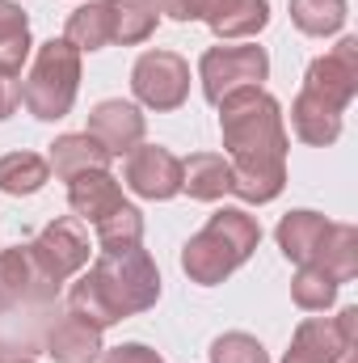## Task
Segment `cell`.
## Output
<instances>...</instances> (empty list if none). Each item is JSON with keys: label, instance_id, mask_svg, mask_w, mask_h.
<instances>
[{"label": "cell", "instance_id": "obj_1", "mask_svg": "<svg viewBox=\"0 0 358 363\" xmlns=\"http://www.w3.org/2000/svg\"><path fill=\"white\" fill-rule=\"evenodd\" d=\"M219 135L232 165V194L270 203L287 186V127L282 106L266 89H236L219 101Z\"/></svg>", "mask_w": 358, "mask_h": 363}, {"label": "cell", "instance_id": "obj_2", "mask_svg": "<svg viewBox=\"0 0 358 363\" xmlns=\"http://www.w3.org/2000/svg\"><path fill=\"white\" fill-rule=\"evenodd\" d=\"M156 300H161V271L144 245L97 254L89 271L68 287V313L93 321L97 330L139 317Z\"/></svg>", "mask_w": 358, "mask_h": 363}, {"label": "cell", "instance_id": "obj_3", "mask_svg": "<svg viewBox=\"0 0 358 363\" xmlns=\"http://www.w3.org/2000/svg\"><path fill=\"white\" fill-rule=\"evenodd\" d=\"M262 245V224L245 211V207H219L207 228H198L185 250H181V271L190 274V283L198 287H215L232 271H241L253 250Z\"/></svg>", "mask_w": 358, "mask_h": 363}, {"label": "cell", "instance_id": "obj_4", "mask_svg": "<svg viewBox=\"0 0 358 363\" xmlns=\"http://www.w3.org/2000/svg\"><path fill=\"white\" fill-rule=\"evenodd\" d=\"M76 93H81V51L68 38L42 43L34 64H30V77L21 85L25 110L42 123H59V118L72 114Z\"/></svg>", "mask_w": 358, "mask_h": 363}, {"label": "cell", "instance_id": "obj_5", "mask_svg": "<svg viewBox=\"0 0 358 363\" xmlns=\"http://www.w3.org/2000/svg\"><path fill=\"white\" fill-rule=\"evenodd\" d=\"M30 267H34V300H51L72 274L89 267V228L76 216H59L51 220L34 241H25Z\"/></svg>", "mask_w": 358, "mask_h": 363}, {"label": "cell", "instance_id": "obj_6", "mask_svg": "<svg viewBox=\"0 0 358 363\" xmlns=\"http://www.w3.org/2000/svg\"><path fill=\"white\" fill-rule=\"evenodd\" d=\"M270 77V55L266 47L241 43V47H207L198 60V81L202 97L211 106H219L228 93L236 89H262Z\"/></svg>", "mask_w": 358, "mask_h": 363}, {"label": "cell", "instance_id": "obj_7", "mask_svg": "<svg viewBox=\"0 0 358 363\" xmlns=\"http://www.w3.org/2000/svg\"><path fill=\"white\" fill-rule=\"evenodd\" d=\"M131 89L139 97V106L169 114L190 97V64L178 51H144L131 68Z\"/></svg>", "mask_w": 358, "mask_h": 363}, {"label": "cell", "instance_id": "obj_8", "mask_svg": "<svg viewBox=\"0 0 358 363\" xmlns=\"http://www.w3.org/2000/svg\"><path fill=\"white\" fill-rule=\"evenodd\" d=\"M304 93H312L325 106H333L337 114H346V106L358 97V38L354 34H346L329 55H316L308 64Z\"/></svg>", "mask_w": 358, "mask_h": 363}, {"label": "cell", "instance_id": "obj_9", "mask_svg": "<svg viewBox=\"0 0 358 363\" xmlns=\"http://www.w3.org/2000/svg\"><path fill=\"white\" fill-rule=\"evenodd\" d=\"M122 182L131 194H139L148 203H165V199L181 194V161L161 144H139L127 152Z\"/></svg>", "mask_w": 358, "mask_h": 363}, {"label": "cell", "instance_id": "obj_10", "mask_svg": "<svg viewBox=\"0 0 358 363\" xmlns=\"http://www.w3.org/2000/svg\"><path fill=\"white\" fill-rule=\"evenodd\" d=\"M144 114L135 101H122V97H105L89 110V135L110 152V157H127L131 148L144 144Z\"/></svg>", "mask_w": 358, "mask_h": 363}, {"label": "cell", "instance_id": "obj_11", "mask_svg": "<svg viewBox=\"0 0 358 363\" xmlns=\"http://www.w3.org/2000/svg\"><path fill=\"white\" fill-rule=\"evenodd\" d=\"M122 203H127L122 186H118V178H110V169H93V174H81V178L68 182V207L81 224H101Z\"/></svg>", "mask_w": 358, "mask_h": 363}, {"label": "cell", "instance_id": "obj_12", "mask_svg": "<svg viewBox=\"0 0 358 363\" xmlns=\"http://www.w3.org/2000/svg\"><path fill=\"white\" fill-rule=\"evenodd\" d=\"M101 334L93 321L76 317V313H64L51 330H47V355L55 363H97L101 359Z\"/></svg>", "mask_w": 358, "mask_h": 363}, {"label": "cell", "instance_id": "obj_13", "mask_svg": "<svg viewBox=\"0 0 358 363\" xmlns=\"http://www.w3.org/2000/svg\"><path fill=\"white\" fill-rule=\"evenodd\" d=\"M274 237H278L282 258L295 262V267H304V262H312L316 250L325 245V237H329V220H325L321 211H308V207H304V211H287V216L278 220Z\"/></svg>", "mask_w": 358, "mask_h": 363}, {"label": "cell", "instance_id": "obj_14", "mask_svg": "<svg viewBox=\"0 0 358 363\" xmlns=\"http://www.w3.org/2000/svg\"><path fill=\"white\" fill-rule=\"evenodd\" d=\"M110 161L114 157L93 140L89 131H68L47 152V165H51V174L59 182H72V178H81V174H93V169H110Z\"/></svg>", "mask_w": 358, "mask_h": 363}, {"label": "cell", "instance_id": "obj_15", "mask_svg": "<svg viewBox=\"0 0 358 363\" xmlns=\"http://www.w3.org/2000/svg\"><path fill=\"white\" fill-rule=\"evenodd\" d=\"M346 355H354V351L342 342L337 325L329 317H308V321H299L282 363H342Z\"/></svg>", "mask_w": 358, "mask_h": 363}, {"label": "cell", "instance_id": "obj_16", "mask_svg": "<svg viewBox=\"0 0 358 363\" xmlns=\"http://www.w3.org/2000/svg\"><path fill=\"white\" fill-rule=\"evenodd\" d=\"M181 190L198 203H215L224 194H232V165L219 152H194L190 161H181Z\"/></svg>", "mask_w": 358, "mask_h": 363}, {"label": "cell", "instance_id": "obj_17", "mask_svg": "<svg viewBox=\"0 0 358 363\" xmlns=\"http://www.w3.org/2000/svg\"><path fill=\"white\" fill-rule=\"evenodd\" d=\"M291 127H295V135H299L304 144L329 148V144H337V135H342V114H337L333 106H325L321 97H312V93L299 89V97L291 101Z\"/></svg>", "mask_w": 358, "mask_h": 363}, {"label": "cell", "instance_id": "obj_18", "mask_svg": "<svg viewBox=\"0 0 358 363\" xmlns=\"http://www.w3.org/2000/svg\"><path fill=\"white\" fill-rule=\"evenodd\" d=\"M105 4H110V43L135 47V43H148L161 26L156 0H105Z\"/></svg>", "mask_w": 358, "mask_h": 363}, {"label": "cell", "instance_id": "obj_19", "mask_svg": "<svg viewBox=\"0 0 358 363\" xmlns=\"http://www.w3.org/2000/svg\"><path fill=\"white\" fill-rule=\"evenodd\" d=\"M312 267H321L337 287L350 283L358 274V228L354 224H329V237H325V245L316 250Z\"/></svg>", "mask_w": 358, "mask_h": 363}, {"label": "cell", "instance_id": "obj_20", "mask_svg": "<svg viewBox=\"0 0 358 363\" xmlns=\"http://www.w3.org/2000/svg\"><path fill=\"white\" fill-rule=\"evenodd\" d=\"M64 38H68L81 55L110 47V4H105V0H85L81 9H72V13H68V26H64Z\"/></svg>", "mask_w": 358, "mask_h": 363}, {"label": "cell", "instance_id": "obj_21", "mask_svg": "<svg viewBox=\"0 0 358 363\" xmlns=\"http://www.w3.org/2000/svg\"><path fill=\"white\" fill-rule=\"evenodd\" d=\"M30 17L21 13V4L0 0V72H17L30 60Z\"/></svg>", "mask_w": 358, "mask_h": 363}, {"label": "cell", "instance_id": "obj_22", "mask_svg": "<svg viewBox=\"0 0 358 363\" xmlns=\"http://www.w3.org/2000/svg\"><path fill=\"white\" fill-rule=\"evenodd\" d=\"M47 178H51V165L38 152H8V157H0V194H13V199L38 194L47 186Z\"/></svg>", "mask_w": 358, "mask_h": 363}, {"label": "cell", "instance_id": "obj_23", "mask_svg": "<svg viewBox=\"0 0 358 363\" xmlns=\"http://www.w3.org/2000/svg\"><path fill=\"white\" fill-rule=\"evenodd\" d=\"M21 300H34V267L25 245L0 250V313H13Z\"/></svg>", "mask_w": 358, "mask_h": 363}, {"label": "cell", "instance_id": "obj_24", "mask_svg": "<svg viewBox=\"0 0 358 363\" xmlns=\"http://www.w3.org/2000/svg\"><path fill=\"white\" fill-rule=\"evenodd\" d=\"M270 26V0H228V9L211 21L215 38H258Z\"/></svg>", "mask_w": 358, "mask_h": 363}, {"label": "cell", "instance_id": "obj_25", "mask_svg": "<svg viewBox=\"0 0 358 363\" xmlns=\"http://www.w3.org/2000/svg\"><path fill=\"white\" fill-rule=\"evenodd\" d=\"M93 237H97V254H114V250L144 245V216H139V207L122 203L101 224H93Z\"/></svg>", "mask_w": 358, "mask_h": 363}, {"label": "cell", "instance_id": "obj_26", "mask_svg": "<svg viewBox=\"0 0 358 363\" xmlns=\"http://www.w3.org/2000/svg\"><path fill=\"white\" fill-rule=\"evenodd\" d=\"M350 4L346 0H291V21L308 34V38H329L346 26Z\"/></svg>", "mask_w": 358, "mask_h": 363}, {"label": "cell", "instance_id": "obj_27", "mask_svg": "<svg viewBox=\"0 0 358 363\" xmlns=\"http://www.w3.org/2000/svg\"><path fill=\"white\" fill-rule=\"evenodd\" d=\"M291 300H295L304 313H325V308L337 300V283L321 271V267L304 262V267L295 271V279H291Z\"/></svg>", "mask_w": 358, "mask_h": 363}, {"label": "cell", "instance_id": "obj_28", "mask_svg": "<svg viewBox=\"0 0 358 363\" xmlns=\"http://www.w3.org/2000/svg\"><path fill=\"white\" fill-rule=\"evenodd\" d=\"M211 363H270V355L253 334L232 330V334H219L211 342Z\"/></svg>", "mask_w": 358, "mask_h": 363}, {"label": "cell", "instance_id": "obj_29", "mask_svg": "<svg viewBox=\"0 0 358 363\" xmlns=\"http://www.w3.org/2000/svg\"><path fill=\"white\" fill-rule=\"evenodd\" d=\"M228 9V0H161V13H169L173 21H215Z\"/></svg>", "mask_w": 358, "mask_h": 363}, {"label": "cell", "instance_id": "obj_30", "mask_svg": "<svg viewBox=\"0 0 358 363\" xmlns=\"http://www.w3.org/2000/svg\"><path fill=\"white\" fill-rule=\"evenodd\" d=\"M21 106V81L17 72H0V123Z\"/></svg>", "mask_w": 358, "mask_h": 363}, {"label": "cell", "instance_id": "obj_31", "mask_svg": "<svg viewBox=\"0 0 358 363\" xmlns=\"http://www.w3.org/2000/svg\"><path fill=\"white\" fill-rule=\"evenodd\" d=\"M333 325H337V334H342V342L350 347V351H358V308L354 304H346L337 317H333Z\"/></svg>", "mask_w": 358, "mask_h": 363}, {"label": "cell", "instance_id": "obj_32", "mask_svg": "<svg viewBox=\"0 0 358 363\" xmlns=\"http://www.w3.org/2000/svg\"><path fill=\"white\" fill-rule=\"evenodd\" d=\"M0 363H34V359H25V355H0Z\"/></svg>", "mask_w": 358, "mask_h": 363}]
</instances>
